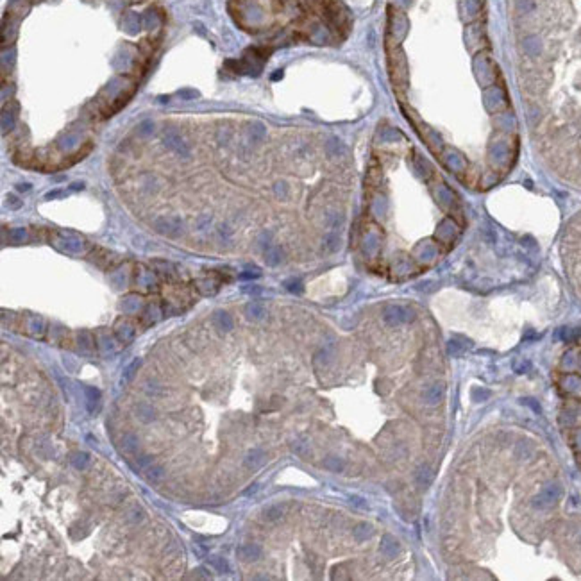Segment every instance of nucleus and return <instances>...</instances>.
Wrapping results in <instances>:
<instances>
[{"label": "nucleus", "mask_w": 581, "mask_h": 581, "mask_svg": "<svg viewBox=\"0 0 581 581\" xmlns=\"http://www.w3.org/2000/svg\"><path fill=\"white\" fill-rule=\"evenodd\" d=\"M413 319H415V313H413V309L406 308V306L392 304L386 306L383 311V320L388 326H401V324L411 322Z\"/></svg>", "instance_id": "f257e3e1"}, {"label": "nucleus", "mask_w": 581, "mask_h": 581, "mask_svg": "<svg viewBox=\"0 0 581 581\" xmlns=\"http://www.w3.org/2000/svg\"><path fill=\"white\" fill-rule=\"evenodd\" d=\"M154 229L159 234H165L170 238H177L184 233V224L177 216H159L154 220Z\"/></svg>", "instance_id": "f03ea898"}, {"label": "nucleus", "mask_w": 581, "mask_h": 581, "mask_svg": "<svg viewBox=\"0 0 581 581\" xmlns=\"http://www.w3.org/2000/svg\"><path fill=\"white\" fill-rule=\"evenodd\" d=\"M163 143H165V147L168 149V151L176 152V154L183 156V158H190L191 156L190 145L186 143V140H184L177 131L174 129L165 131V134H163Z\"/></svg>", "instance_id": "7ed1b4c3"}, {"label": "nucleus", "mask_w": 581, "mask_h": 581, "mask_svg": "<svg viewBox=\"0 0 581 581\" xmlns=\"http://www.w3.org/2000/svg\"><path fill=\"white\" fill-rule=\"evenodd\" d=\"M445 394V383L438 381V383H433L431 386H427L426 390L422 392V399L424 402H427L429 406H437L438 402L444 399Z\"/></svg>", "instance_id": "20e7f679"}, {"label": "nucleus", "mask_w": 581, "mask_h": 581, "mask_svg": "<svg viewBox=\"0 0 581 581\" xmlns=\"http://www.w3.org/2000/svg\"><path fill=\"white\" fill-rule=\"evenodd\" d=\"M236 554L244 562H256L263 556V549L258 544H245L236 549Z\"/></svg>", "instance_id": "39448f33"}, {"label": "nucleus", "mask_w": 581, "mask_h": 581, "mask_svg": "<svg viewBox=\"0 0 581 581\" xmlns=\"http://www.w3.org/2000/svg\"><path fill=\"white\" fill-rule=\"evenodd\" d=\"M115 333L122 344H129V342H133L136 329H134L133 324L127 322V320H120V322H116V326H115Z\"/></svg>", "instance_id": "423d86ee"}, {"label": "nucleus", "mask_w": 581, "mask_h": 581, "mask_svg": "<svg viewBox=\"0 0 581 581\" xmlns=\"http://www.w3.org/2000/svg\"><path fill=\"white\" fill-rule=\"evenodd\" d=\"M59 244L68 252H81L84 249V241L72 234H59Z\"/></svg>", "instance_id": "0eeeda50"}, {"label": "nucleus", "mask_w": 581, "mask_h": 581, "mask_svg": "<svg viewBox=\"0 0 581 581\" xmlns=\"http://www.w3.org/2000/svg\"><path fill=\"white\" fill-rule=\"evenodd\" d=\"M558 494H560L558 487H554V485H552V487H547L540 495H538V497H535L533 504L535 506H547V504H551V502H554L556 499H558Z\"/></svg>", "instance_id": "6e6552de"}, {"label": "nucleus", "mask_w": 581, "mask_h": 581, "mask_svg": "<svg viewBox=\"0 0 581 581\" xmlns=\"http://www.w3.org/2000/svg\"><path fill=\"white\" fill-rule=\"evenodd\" d=\"M213 324L216 326V329L224 331V333H227V331L233 329V319H231V315L227 311H216L215 315H213Z\"/></svg>", "instance_id": "1a4fd4ad"}, {"label": "nucleus", "mask_w": 581, "mask_h": 581, "mask_svg": "<svg viewBox=\"0 0 581 581\" xmlns=\"http://www.w3.org/2000/svg\"><path fill=\"white\" fill-rule=\"evenodd\" d=\"M263 462H265V451L259 447L249 451L247 456H245V465H247L249 469H256V467H259Z\"/></svg>", "instance_id": "9d476101"}, {"label": "nucleus", "mask_w": 581, "mask_h": 581, "mask_svg": "<svg viewBox=\"0 0 581 581\" xmlns=\"http://www.w3.org/2000/svg\"><path fill=\"white\" fill-rule=\"evenodd\" d=\"M136 417L145 424L154 422L156 420V409L152 408L151 404H147V402H141V404L136 406Z\"/></svg>", "instance_id": "9b49d317"}, {"label": "nucleus", "mask_w": 581, "mask_h": 581, "mask_svg": "<svg viewBox=\"0 0 581 581\" xmlns=\"http://www.w3.org/2000/svg\"><path fill=\"white\" fill-rule=\"evenodd\" d=\"M84 394H86V406H88V411L93 413L95 409H97V406H99V401H101V392H99L97 388L84 386Z\"/></svg>", "instance_id": "f8f14e48"}, {"label": "nucleus", "mask_w": 581, "mask_h": 581, "mask_svg": "<svg viewBox=\"0 0 581 581\" xmlns=\"http://www.w3.org/2000/svg\"><path fill=\"white\" fill-rule=\"evenodd\" d=\"M120 445H122L124 451L127 452H133L138 449V445H140V440H138V437L134 433H126L122 437V440H120Z\"/></svg>", "instance_id": "ddd939ff"}, {"label": "nucleus", "mask_w": 581, "mask_h": 581, "mask_svg": "<svg viewBox=\"0 0 581 581\" xmlns=\"http://www.w3.org/2000/svg\"><path fill=\"white\" fill-rule=\"evenodd\" d=\"M283 506L279 504H272L269 506V508L263 510V519L267 520V522H274V520H279L281 517H283Z\"/></svg>", "instance_id": "4468645a"}, {"label": "nucleus", "mask_w": 581, "mask_h": 581, "mask_svg": "<svg viewBox=\"0 0 581 581\" xmlns=\"http://www.w3.org/2000/svg\"><path fill=\"white\" fill-rule=\"evenodd\" d=\"M209 565H211L215 570H219V572H222V574H229L231 572V565L227 563L226 558H222V556H211V558H209Z\"/></svg>", "instance_id": "2eb2a0df"}, {"label": "nucleus", "mask_w": 581, "mask_h": 581, "mask_svg": "<svg viewBox=\"0 0 581 581\" xmlns=\"http://www.w3.org/2000/svg\"><path fill=\"white\" fill-rule=\"evenodd\" d=\"M245 313H247L249 319L259 320L265 317V308H263L261 304H258V302H251V304H247V308H245Z\"/></svg>", "instance_id": "dca6fc26"}, {"label": "nucleus", "mask_w": 581, "mask_h": 581, "mask_svg": "<svg viewBox=\"0 0 581 581\" xmlns=\"http://www.w3.org/2000/svg\"><path fill=\"white\" fill-rule=\"evenodd\" d=\"M145 476H147L149 481H159L163 476H165V470H163L161 465H154V463H151L149 467H145Z\"/></svg>", "instance_id": "f3484780"}, {"label": "nucleus", "mask_w": 581, "mask_h": 581, "mask_svg": "<svg viewBox=\"0 0 581 581\" xmlns=\"http://www.w3.org/2000/svg\"><path fill=\"white\" fill-rule=\"evenodd\" d=\"M140 306H141V301H140V297H136V295H129V297H126V299H124V302H122V308H124V311H126V313L138 311V309H140Z\"/></svg>", "instance_id": "a211bd4d"}, {"label": "nucleus", "mask_w": 581, "mask_h": 581, "mask_svg": "<svg viewBox=\"0 0 581 581\" xmlns=\"http://www.w3.org/2000/svg\"><path fill=\"white\" fill-rule=\"evenodd\" d=\"M397 549H399L397 542H395L390 535H386V537L383 538V542H381V551L386 556H394L395 552H397Z\"/></svg>", "instance_id": "6ab92c4d"}, {"label": "nucleus", "mask_w": 581, "mask_h": 581, "mask_svg": "<svg viewBox=\"0 0 581 581\" xmlns=\"http://www.w3.org/2000/svg\"><path fill=\"white\" fill-rule=\"evenodd\" d=\"M79 347L84 351H91L95 347V338L90 331H81L79 333Z\"/></svg>", "instance_id": "aec40b11"}, {"label": "nucleus", "mask_w": 581, "mask_h": 581, "mask_svg": "<svg viewBox=\"0 0 581 581\" xmlns=\"http://www.w3.org/2000/svg\"><path fill=\"white\" fill-rule=\"evenodd\" d=\"M145 392H147V395H151V397H163V395H165V388H163L158 381H147V383H145Z\"/></svg>", "instance_id": "412c9836"}, {"label": "nucleus", "mask_w": 581, "mask_h": 581, "mask_svg": "<svg viewBox=\"0 0 581 581\" xmlns=\"http://www.w3.org/2000/svg\"><path fill=\"white\" fill-rule=\"evenodd\" d=\"M72 463H74L76 469L84 470L88 465H90V454H88V452H76L74 458H72Z\"/></svg>", "instance_id": "4be33fe9"}, {"label": "nucleus", "mask_w": 581, "mask_h": 581, "mask_svg": "<svg viewBox=\"0 0 581 581\" xmlns=\"http://www.w3.org/2000/svg\"><path fill=\"white\" fill-rule=\"evenodd\" d=\"M370 535H372V526H370V524L361 522V524H358V526H356V529H354V537H356V540L363 542V540H367V538H369Z\"/></svg>", "instance_id": "5701e85b"}, {"label": "nucleus", "mask_w": 581, "mask_h": 581, "mask_svg": "<svg viewBox=\"0 0 581 581\" xmlns=\"http://www.w3.org/2000/svg\"><path fill=\"white\" fill-rule=\"evenodd\" d=\"M267 263H269V265H277V263H281V259H283V252H281V249H277V247H274V249H269V251H267Z\"/></svg>", "instance_id": "b1692460"}, {"label": "nucleus", "mask_w": 581, "mask_h": 581, "mask_svg": "<svg viewBox=\"0 0 581 581\" xmlns=\"http://www.w3.org/2000/svg\"><path fill=\"white\" fill-rule=\"evenodd\" d=\"M249 133H251V140L259 141L265 136V127H263L261 124H252V126L249 127Z\"/></svg>", "instance_id": "393cba45"}, {"label": "nucleus", "mask_w": 581, "mask_h": 581, "mask_svg": "<svg viewBox=\"0 0 581 581\" xmlns=\"http://www.w3.org/2000/svg\"><path fill=\"white\" fill-rule=\"evenodd\" d=\"M151 463H152L151 456H140V458H136L131 463V467H133L134 470H145V467H149Z\"/></svg>", "instance_id": "a878e982"}, {"label": "nucleus", "mask_w": 581, "mask_h": 581, "mask_svg": "<svg viewBox=\"0 0 581 581\" xmlns=\"http://www.w3.org/2000/svg\"><path fill=\"white\" fill-rule=\"evenodd\" d=\"M152 131H154V124H152L151 120H145V122L140 124V127H138V134H140V136H143V138L151 136Z\"/></svg>", "instance_id": "bb28decb"}, {"label": "nucleus", "mask_w": 581, "mask_h": 581, "mask_svg": "<svg viewBox=\"0 0 581 581\" xmlns=\"http://www.w3.org/2000/svg\"><path fill=\"white\" fill-rule=\"evenodd\" d=\"M324 465L327 467V469H331V470H342V467H344V463H342V459H338L336 456H329V458L326 459V462H324Z\"/></svg>", "instance_id": "cd10ccee"}, {"label": "nucleus", "mask_w": 581, "mask_h": 581, "mask_svg": "<svg viewBox=\"0 0 581 581\" xmlns=\"http://www.w3.org/2000/svg\"><path fill=\"white\" fill-rule=\"evenodd\" d=\"M140 363H141L140 359H134V361L131 363V365L126 369V372H124V379H131V377L134 376V370H136L138 367H140Z\"/></svg>", "instance_id": "c85d7f7f"}, {"label": "nucleus", "mask_w": 581, "mask_h": 581, "mask_svg": "<svg viewBox=\"0 0 581 581\" xmlns=\"http://www.w3.org/2000/svg\"><path fill=\"white\" fill-rule=\"evenodd\" d=\"M11 238L15 241H20V240H23V238H26V231L23 229H15V231H11Z\"/></svg>", "instance_id": "c756f323"}, {"label": "nucleus", "mask_w": 581, "mask_h": 581, "mask_svg": "<svg viewBox=\"0 0 581 581\" xmlns=\"http://www.w3.org/2000/svg\"><path fill=\"white\" fill-rule=\"evenodd\" d=\"M104 351H108V349H113V340L111 338H108L106 334H102V345H101Z\"/></svg>", "instance_id": "7c9ffc66"}, {"label": "nucleus", "mask_w": 581, "mask_h": 581, "mask_svg": "<svg viewBox=\"0 0 581 581\" xmlns=\"http://www.w3.org/2000/svg\"><path fill=\"white\" fill-rule=\"evenodd\" d=\"M286 286H288V290H292V292H301L302 290L299 281H290V283H286Z\"/></svg>", "instance_id": "2f4dec72"}, {"label": "nucleus", "mask_w": 581, "mask_h": 581, "mask_svg": "<svg viewBox=\"0 0 581 581\" xmlns=\"http://www.w3.org/2000/svg\"><path fill=\"white\" fill-rule=\"evenodd\" d=\"M227 136H229L227 129L226 131H222V129L219 131V141H220V143H227Z\"/></svg>", "instance_id": "473e14b6"}, {"label": "nucleus", "mask_w": 581, "mask_h": 581, "mask_svg": "<svg viewBox=\"0 0 581 581\" xmlns=\"http://www.w3.org/2000/svg\"><path fill=\"white\" fill-rule=\"evenodd\" d=\"M131 515H133V517H131V519H133V520H141V517H143V512H141V510H136V508H134L133 512H131Z\"/></svg>", "instance_id": "72a5a7b5"}, {"label": "nucleus", "mask_w": 581, "mask_h": 581, "mask_svg": "<svg viewBox=\"0 0 581 581\" xmlns=\"http://www.w3.org/2000/svg\"><path fill=\"white\" fill-rule=\"evenodd\" d=\"M219 233H220V236H224V238L231 236V229H229V227H227V226H220Z\"/></svg>", "instance_id": "f704fd0d"}, {"label": "nucleus", "mask_w": 581, "mask_h": 581, "mask_svg": "<svg viewBox=\"0 0 581 581\" xmlns=\"http://www.w3.org/2000/svg\"><path fill=\"white\" fill-rule=\"evenodd\" d=\"M18 190H20V191H23V190H29V184H20V186H18Z\"/></svg>", "instance_id": "c9c22d12"}]
</instances>
